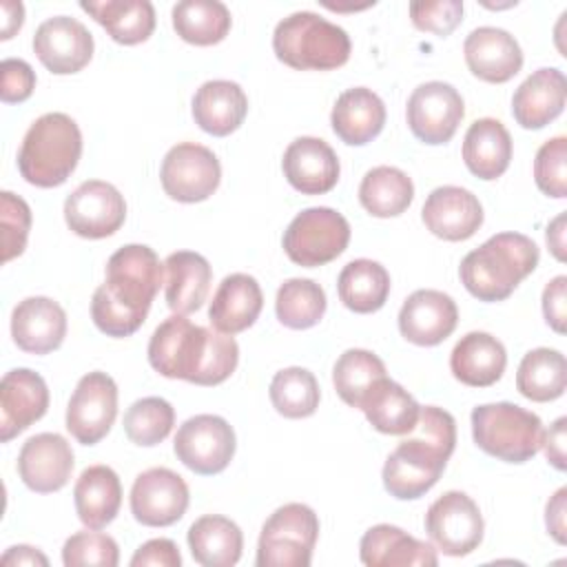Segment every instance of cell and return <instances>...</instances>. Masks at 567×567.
Returning <instances> with one entry per match:
<instances>
[{
	"label": "cell",
	"mask_w": 567,
	"mask_h": 567,
	"mask_svg": "<svg viewBox=\"0 0 567 567\" xmlns=\"http://www.w3.org/2000/svg\"><path fill=\"white\" fill-rule=\"evenodd\" d=\"M565 427H567V419L560 416L554 421V425H549L547 432H543V439H540V447L545 450L547 461L560 472L565 470Z\"/></svg>",
	"instance_id": "db71d44e"
},
{
	"label": "cell",
	"mask_w": 567,
	"mask_h": 567,
	"mask_svg": "<svg viewBox=\"0 0 567 567\" xmlns=\"http://www.w3.org/2000/svg\"><path fill=\"white\" fill-rule=\"evenodd\" d=\"M330 124L341 142L363 146L383 131L385 104L372 89H348L337 97L330 113Z\"/></svg>",
	"instance_id": "f546056e"
},
{
	"label": "cell",
	"mask_w": 567,
	"mask_h": 567,
	"mask_svg": "<svg viewBox=\"0 0 567 567\" xmlns=\"http://www.w3.org/2000/svg\"><path fill=\"white\" fill-rule=\"evenodd\" d=\"M456 445L454 416L436 405H425L408 439L390 452L383 465V487L399 501H414L430 492Z\"/></svg>",
	"instance_id": "3957f363"
},
{
	"label": "cell",
	"mask_w": 567,
	"mask_h": 567,
	"mask_svg": "<svg viewBox=\"0 0 567 567\" xmlns=\"http://www.w3.org/2000/svg\"><path fill=\"white\" fill-rule=\"evenodd\" d=\"M49 408L44 379L29 370H9L0 381V441L9 443L29 425L40 421Z\"/></svg>",
	"instance_id": "d6986e66"
},
{
	"label": "cell",
	"mask_w": 567,
	"mask_h": 567,
	"mask_svg": "<svg viewBox=\"0 0 567 567\" xmlns=\"http://www.w3.org/2000/svg\"><path fill=\"white\" fill-rule=\"evenodd\" d=\"M543 315L545 321L558 332H565L567 321V277L558 275L554 277L545 290H543Z\"/></svg>",
	"instance_id": "816d5d0a"
},
{
	"label": "cell",
	"mask_w": 567,
	"mask_h": 567,
	"mask_svg": "<svg viewBox=\"0 0 567 567\" xmlns=\"http://www.w3.org/2000/svg\"><path fill=\"white\" fill-rule=\"evenodd\" d=\"M405 115L412 135L423 144L436 146L454 137L465 115V104L452 84L432 80L412 91Z\"/></svg>",
	"instance_id": "5bb4252c"
},
{
	"label": "cell",
	"mask_w": 567,
	"mask_h": 567,
	"mask_svg": "<svg viewBox=\"0 0 567 567\" xmlns=\"http://www.w3.org/2000/svg\"><path fill=\"white\" fill-rule=\"evenodd\" d=\"M239 346L233 334L190 323L184 315L164 319L148 341V363L166 379L219 385L237 368Z\"/></svg>",
	"instance_id": "7a4b0ae2"
},
{
	"label": "cell",
	"mask_w": 567,
	"mask_h": 567,
	"mask_svg": "<svg viewBox=\"0 0 567 567\" xmlns=\"http://www.w3.org/2000/svg\"><path fill=\"white\" fill-rule=\"evenodd\" d=\"M483 516L478 505L458 489L439 496L425 514V532L445 556H467L483 540Z\"/></svg>",
	"instance_id": "7c38bea8"
},
{
	"label": "cell",
	"mask_w": 567,
	"mask_h": 567,
	"mask_svg": "<svg viewBox=\"0 0 567 567\" xmlns=\"http://www.w3.org/2000/svg\"><path fill=\"white\" fill-rule=\"evenodd\" d=\"M117 416V385L106 372L84 374L66 405V430L82 445L102 441Z\"/></svg>",
	"instance_id": "4fadbf2b"
},
{
	"label": "cell",
	"mask_w": 567,
	"mask_h": 567,
	"mask_svg": "<svg viewBox=\"0 0 567 567\" xmlns=\"http://www.w3.org/2000/svg\"><path fill=\"white\" fill-rule=\"evenodd\" d=\"M264 308V292L255 277L246 272H233L217 286L208 319L215 330L224 334H237L250 328Z\"/></svg>",
	"instance_id": "4316f807"
},
{
	"label": "cell",
	"mask_w": 567,
	"mask_h": 567,
	"mask_svg": "<svg viewBox=\"0 0 567 567\" xmlns=\"http://www.w3.org/2000/svg\"><path fill=\"white\" fill-rule=\"evenodd\" d=\"M410 18L419 31L434 33L439 38L450 35L463 20L461 0H434V2H410Z\"/></svg>",
	"instance_id": "c3c4849f"
},
{
	"label": "cell",
	"mask_w": 567,
	"mask_h": 567,
	"mask_svg": "<svg viewBox=\"0 0 567 567\" xmlns=\"http://www.w3.org/2000/svg\"><path fill=\"white\" fill-rule=\"evenodd\" d=\"M33 53L55 75L82 71L93 58V35L75 18H47L33 35Z\"/></svg>",
	"instance_id": "e0dca14e"
},
{
	"label": "cell",
	"mask_w": 567,
	"mask_h": 567,
	"mask_svg": "<svg viewBox=\"0 0 567 567\" xmlns=\"http://www.w3.org/2000/svg\"><path fill=\"white\" fill-rule=\"evenodd\" d=\"M175 33L197 47H210L221 42L233 24L230 11L219 0H182L173 7Z\"/></svg>",
	"instance_id": "74e56055"
},
{
	"label": "cell",
	"mask_w": 567,
	"mask_h": 567,
	"mask_svg": "<svg viewBox=\"0 0 567 567\" xmlns=\"http://www.w3.org/2000/svg\"><path fill=\"white\" fill-rule=\"evenodd\" d=\"M565 100H567V80L563 71L554 66H545L527 75L523 84L514 91L512 115L523 128L536 131L547 126L563 113Z\"/></svg>",
	"instance_id": "d4e9b609"
},
{
	"label": "cell",
	"mask_w": 567,
	"mask_h": 567,
	"mask_svg": "<svg viewBox=\"0 0 567 567\" xmlns=\"http://www.w3.org/2000/svg\"><path fill=\"white\" fill-rule=\"evenodd\" d=\"M534 182L540 193L554 199L567 197V137L547 140L534 159Z\"/></svg>",
	"instance_id": "bcb514c9"
},
{
	"label": "cell",
	"mask_w": 567,
	"mask_h": 567,
	"mask_svg": "<svg viewBox=\"0 0 567 567\" xmlns=\"http://www.w3.org/2000/svg\"><path fill=\"white\" fill-rule=\"evenodd\" d=\"M370 425L381 434H410L419 421L421 405L396 381L383 377L361 401V408Z\"/></svg>",
	"instance_id": "e575fe53"
},
{
	"label": "cell",
	"mask_w": 567,
	"mask_h": 567,
	"mask_svg": "<svg viewBox=\"0 0 567 567\" xmlns=\"http://www.w3.org/2000/svg\"><path fill=\"white\" fill-rule=\"evenodd\" d=\"M414 199L412 179L396 166H374L359 184V202L372 217H396Z\"/></svg>",
	"instance_id": "f35d334b"
},
{
	"label": "cell",
	"mask_w": 567,
	"mask_h": 567,
	"mask_svg": "<svg viewBox=\"0 0 567 567\" xmlns=\"http://www.w3.org/2000/svg\"><path fill=\"white\" fill-rule=\"evenodd\" d=\"M277 60L297 71L339 69L350 58V35L315 11H297L284 18L272 33Z\"/></svg>",
	"instance_id": "8992f818"
},
{
	"label": "cell",
	"mask_w": 567,
	"mask_h": 567,
	"mask_svg": "<svg viewBox=\"0 0 567 567\" xmlns=\"http://www.w3.org/2000/svg\"><path fill=\"white\" fill-rule=\"evenodd\" d=\"M164 270L168 308L175 315H190L199 310L213 281V268L208 259L193 250H177L166 257Z\"/></svg>",
	"instance_id": "4dcf8cb0"
},
{
	"label": "cell",
	"mask_w": 567,
	"mask_h": 567,
	"mask_svg": "<svg viewBox=\"0 0 567 567\" xmlns=\"http://www.w3.org/2000/svg\"><path fill=\"white\" fill-rule=\"evenodd\" d=\"M463 162L478 179L501 177L512 162V135L503 122L481 117L463 137Z\"/></svg>",
	"instance_id": "1f68e13d"
},
{
	"label": "cell",
	"mask_w": 567,
	"mask_h": 567,
	"mask_svg": "<svg viewBox=\"0 0 567 567\" xmlns=\"http://www.w3.org/2000/svg\"><path fill=\"white\" fill-rule=\"evenodd\" d=\"M547 246L551 248V252L558 261H565V213H560L547 226Z\"/></svg>",
	"instance_id": "6f0895ef"
},
{
	"label": "cell",
	"mask_w": 567,
	"mask_h": 567,
	"mask_svg": "<svg viewBox=\"0 0 567 567\" xmlns=\"http://www.w3.org/2000/svg\"><path fill=\"white\" fill-rule=\"evenodd\" d=\"M80 7L117 44H140L155 31V9L148 0H82Z\"/></svg>",
	"instance_id": "836d02e7"
},
{
	"label": "cell",
	"mask_w": 567,
	"mask_h": 567,
	"mask_svg": "<svg viewBox=\"0 0 567 567\" xmlns=\"http://www.w3.org/2000/svg\"><path fill=\"white\" fill-rule=\"evenodd\" d=\"M326 292L312 279H286L275 299L277 319L292 330H308L317 326L326 312Z\"/></svg>",
	"instance_id": "60d3db41"
},
{
	"label": "cell",
	"mask_w": 567,
	"mask_h": 567,
	"mask_svg": "<svg viewBox=\"0 0 567 567\" xmlns=\"http://www.w3.org/2000/svg\"><path fill=\"white\" fill-rule=\"evenodd\" d=\"M195 124L215 137H226L237 131L248 113V97L237 82L208 80L193 95Z\"/></svg>",
	"instance_id": "83f0119b"
},
{
	"label": "cell",
	"mask_w": 567,
	"mask_h": 567,
	"mask_svg": "<svg viewBox=\"0 0 567 567\" xmlns=\"http://www.w3.org/2000/svg\"><path fill=\"white\" fill-rule=\"evenodd\" d=\"M159 179L164 193L182 204L208 199L221 182L217 155L195 142L175 144L162 159Z\"/></svg>",
	"instance_id": "8fae6325"
},
{
	"label": "cell",
	"mask_w": 567,
	"mask_h": 567,
	"mask_svg": "<svg viewBox=\"0 0 567 567\" xmlns=\"http://www.w3.org/2000/svg\"><path fill=\"white\" fill-rule=\"evenodd\" d=\"M188 485L168 467H151L133 481L131 514L146 527H168L188 509Z\"/></svg>",
	"instance_id": "2e32d148"
},
{
	"label": "cell",
	"mask_w": 567,
	"mask_h": 567,
	"mask_svg": "<svg viewBox=\"0 0 567 567\" xmlns=\"http://www.w3.org/2000/svg\"><path fill=\"white\" fill-rule=\"evenodd\" d=\"M458 323L454 299L441 290H414L399 310V330L414 346H439Z\"/></svg>",
	"instance_id": "ffe728a7"
},
{
	"label": "cell",
	"mask_w": 567,
	"mask_h": 567,
	"mask_svg": "<svg viewBox=\"0 0 567 567\" xmlns=\"http://www.w3.org/2000/svg\"><path fill=\"white\" fill-rule=\"evenodd\" d=\"M474 443L505 463H525L540 450L543 423L538 414L509 403H485L472 410Z\"/></svg>",
	"instance_id": "52a82bcc"
},
{
	"label": "cell",
	"mask_w": 567,
	"mask_h": 567,
	"mask_svg": "<svg viewBox=\"0 0 567 567\" xmlns=\"http://www.w3.org/2000/svg\"><path fill=\"white\" fill-rule=\"evenodd\" d=\"M350 241L348 219L328 206L301 210L284 233L288 259L303 268L323 266L337 259Z\"/></svg>",
	"instance_id": "9c48e42d"
},
{
	"label": "cell",
	"mask_w": 567,
	"mask_h": 567,
	"mask_svg": "<svg viewBox=\"0 0 567 567\" xmlns=\"http://www.w3.org/2000/svg\"><path fill=\"white\" fill-rule=\"evenodd\" d=\"M175 425V410L162 396L137 399L124 412V432L131 443L153 447L162 443Z\"/></svg>",
	"instance_id": "ee69618b"
},
{
	"label": "cell",
	"mask_w": 567,
	"mask_h": 567,
	"mask_svg": "<svg viewBox=\"0 0 567 567\" xmlns=\"http://www.w3.org/2000/svg\"><path fill=\"white\" fill-rule=\"evenodd\" d=\"M319 538V518L303 503L277 507L261 527L257 543L259 567H308Z\"/></svg>",
	"instance_id": "ba28073f"
},
{
	"label": "cell",
	"mask_w": 567,
	"mask_h": 567,
	"mask_svg": "<svg viewBox=\"0 0 567 567\" xmlns=\"http://www.w3.org/2000/svg\"><path fill=\"white\" fill-rule=\"evenodd\" d=\"M2 565H42L47 567L49 565V558L38 551L35 547H29V545H16V547H9L0 560Z\"/></svg>",
	"instance_id": "11a10c76"
},
{
	"label": "cell",
	"mask_w": 567,
	"mask_h": 567,
	"mask_svg": "<svg viewBox=\"0 0 567 567\" xmlns=\"http://www.w3.org/2000/svg\"><path fill=\"white\" fill-rule=\"evenodd\" d=\"M567 385V361L554 348L529 350L516 372V390L536 403L563 396Z\"/></svg>",
	"instance_id": "ab89813d"
},
{
	"label": "cell",
	"mask_w": 567,
	"mask_h": 567,
	"mask_svg": "<svg viewBox=\"0 0 567 567\" xmlns=\"http://www.w3.org/2000/svg\"><path fill=\"white\" fill-rule=\"evenodd\" d=\"M383 377H388L385 363L374 352L361 348L346 350L332 368L334 390L350 408H361L365 394Z\"/></svg>",
	"instance_id": "b9f144b4"
},
{
	"label": "cell",
	"mask_w": 567,
	"mask_h": 567,
	"mask_svg": "<svg viewBox=\"0 0 567 567\" xmlns=\"http://www.w3.org/2000/svg\"><path fill=\"white\" fill-rule=\"evenodd\" d=\"M73 501L78 518L89 529L106 527L117 516L122 505L120 476L109 465L86 467L75 481Z\"/></svg>",
	"instance_id": "d6a6232c"
},
{
	"label": "cell",
	"mask_w": 567,
	"mask_h": 567,
	"mask_svg": "<svg viewBox=\"0 0 567 567\" xmlns=\"http://www.w3.org/2000/svg\"><path fill=\"white\" fill-rule=\"evenodd\" d=\"M62 563L66 567H115L120 549L113 536L97 529L75 532L62 547Z\"/></svg>",
	"instance_id": "f6af8a7d"
},
{
	"label": "cell",
	"mask_w": 567,
	"mask_h": 567,
	"mask_svg": "<svg viewBox=\"0 0 567 567\" xmlns=\"http://www.w3.org/2000/svg\"><path fill=\"white\" fill-rule=\"evenodd\" d=\"M421 219L432 235L445 241H463L481 228L483 206L467 188L439 186L427 195Z\"/></svg>",
	"instance_id": "7402d4cb"
},
{
	"label": "cell",
	"mask_w": 567,
	"mask_h": 567,
	"mask_svg": "<svg viewBox=\"0 0 567 567\" xmlns=\"http://www.w3.org/2000/svg\"><path fill=\"white\" fill-rule=\"evenodd\" d=\"M82 155V133L66 113L40 115L22 137L18 151L20 175L40 188L64 184Z\"/></svg>",
	"instance_id": "5b68a950"
},
{
	"label": "cell",
	"mask_w": 567,
	"mask_h": 567,
	"mask_svg": "<svg viewBox=\"0 0 567 567\" xmlns=\"http://www.w3.org/2000/svg\"><path fill=\"white\" fill-rule=\"evenodd\" d=\"M538 246L523 233H498L467 252L458 275L478 301H503L538 266Z\"/></svg>",
	"instance_id": "277c9868"
},
{
	"label": "cell",
	"mask_w": 567,
	"mask_h": 567,
	"mask_svg": "<svg viewBox=\"0 0 567 567\" xmlns=\"http://www.w3.org/2000/svg\"><path fill=\"white\" fill-rule=\"evenodd\" d=\"M0 228H2V261H11L22 255L29 239L31 228V208L29 204L9 193H0Z\"/></svg>",
	"instance_id": "7dc6e473"
},
{
	"label": "cell",
	"mask_w": 567,
	"mask_h": 567,
	"mask_svg": "<svg viewBox=\"0 0 567 567\" xmlns=\"http://www.w3.org/2000/svg\"><path fill=\"white\" fill-rule=\"evenodd\" d=\"M179 547L171 538H153L137 547L131 567H179Z\"/></svg>",
	"instance_id": "f907efd6"
},
{
	"label": "cell",
	"mask_w": 567,
	"mask_h": 567,
	"mask_svg": "<svg viewBox=\"0 0 567 567\" xmlns=\"http://www.w3.org/2000/svg\"><path fill=\"white\" fill-rule=\"evenodd\" d=\"M11 337L22 352L49 354L66 337V312L49 297H27L11 312Z\"/></svg>",
	"instance_id": "603a6c76"
},
{
	"label": "cell",
	"mask_w": 567,
	"mask_h": 567,
	"mask_svg": "<svg viewBox=\"0 0 567 567\" xmlns=\"http://www.w3.org/2000/svg\"><path fill=\"white\" fill-rule=\"evenodd\" d=\"M188 547L204 567H230L241 558L244 534L235 520L206 514L188 527Z\"/></svg>",
	"instance_id": "d590c367"
},
{
	"label": "cell",
	"mask_w": 567,
	"mask_h": 567,
	"mask_svg": "<svg viewBox=\"0 0 567 567\" xmlns=\"http://www.w3.org/2000/svg\"><path fill=\"white\" fill-rule=\"evenodd\" d=\"M272 408L286 419H306L319 408V383L306 368L292 365L279 370L268 388Z\"/></svg>",
	"instance_id": "7bdbcfd3"
},
{
	"label": "cell",
	"mask_w": 567,
	"mask_h": 567,
	"mask_svg": "<svg viewBox=\"0 0 567 567\" xmlns=\"http://www.w3.org/2000/svg\"><path fill=\"white\" fill-rule=\"evenodd\" d=\"M2 35L0 40H11L16 31H20L22 22H24V7L22 2H11V0H4L2 2Z\"/></svg>",
	"instance_id": "9f6ffc18"
},
{
	"label": "cell",
	"mask_w": 567,
	"mask_h": 567,
	"mask_svg": "<svg viewBox=\"0 0 567 567\" xmlns=\"http://www.w3.org/2000/svg\"><path fill=\"white\" fill-rule=\"evenodd\" d=\"M164 281V264L144 244H128L106 261V279L91 299V319L109 337H131L151 310Z\"/></svg>",
	"instance_id": "6da1fadb"
},
{
	"label": "cell",
	"mask_w": 567,
	"mask_h": 567,
	"mask_svg": "<svg viewBox=\"0 0 567 567\" xmlns=\"http://www.w3.org/2000/svg\"><path fill=\"white\" fill-rule=\"evenodd\" d=\"M467 69L483 82L503 84L523 66V51L516 38L498 27H478L463 42Z\"/></svg>",
	"instance_id": "cb8c5ba5"
},
{
	"label": "cell",
	"mask_w": 567,
	"mask_h": 567,
	"mask_svg": "<svg viewBox=\"0 0 567 567\" xmlns=\"http://www.w3.org/2000/svg\"><path fill=\"white\" fill-rule=\"evenodd\" d=\"M361 563L368 567H436L439 556L430 543H423L396 525L381 523L370 527L359 543Z\"/></svg>",
	"instance_id": "484cf974"
},
{
	"label": "cell",
	"mask_w": 567,
	"mask_h": 567,
	"mask_svg": "<svg viewBox=\"0 0 567 567\" xmlns=\"http://www.w3.org/2000/svg\"><path fill=\"white\" fill-rule=\"evenodd\" d=\"M567 489L560 487L549 501H547V507H545V525H547V532L554 536V540L558 545H565L567 543V520H565V512H567Z\"/></svg>",
	"instance_id": "f5cc1de1"
},
{
	"label": "cell",
	"mask_w": 567,
	"mask_h": 567,
	"mask_svg": "<svg viewBox=\"0 0 567 567\" xmlns=\"http://www.w3.org/2000/svg\"><path fill=\"white\" fill-rule=\"evenodd\" d=\"M126 202L122 193L102 179L82 182L64 202L66 226L84 239H104L122 228Z\"/></svg>",
	"instance_id": "9a60e30c"
},
{
	"label": "cell",
	"mask_w": 567,
	"mask_h": 567,
	"mask_svg": "<svg viewBox=\"0 0 567 567\" xmlns=\"http://www.w3.org/2000/svg\"><path fill=\"white\" fill-rule=\"evenodd\" d=\"M2 71V84H0V97L4 104H20L31 97L35 89V71L29 62L20 58H7L0 64Z\"/></svg>",
	"instance_id": "681fc988"
},
{
	"label": "cell",
	"mask_w": 567,
	"mask_h": 567,
	"mask_svg": "<svg viewBox=\"0 0 567 567\" xmlns=\"http://www.w3.org/2000/svg\"><path fill=\"white\" fill-rule=\"evenodd\" d=\"M507 365L505 346L487 332H467L456 341L450 354V370L456 381L470 388L494 385Z\"/></svg>",
	"instance_id": "f1b7e54d"
},
{
	"label": "cell",
	"mask_w": 567,
	"mask_h": 567,
	"mask_svg": "<svg viewBox=\"0 0 567 567\" xmlns=\"http://www.w3.org/2000/svg\"><path fill=\"white\" fill-rule=\"evenodd\" d=\"M288 184L301 195H323L339 182V157L319 137H297L288 144L281 159Z\"/></svg>",
	"instance_id": "44dd1931"
},
{
	"label": "cell",
	"mask_w": 567,
	"mask_h": 567,
	"mask_svg": "<svg viewBox=\"0 0 567 567\" xmlns=\"http://www.w3.org/2000/svg\"><path fill=\"white\" fill-rule=\"evenodd\" d=\"M73 463L69 441L62 434L42 432L22 443L18 454V474L29 489L51 494L69 483Z\"/></svg>",
	"instance_id": "ac0fdd59"
},
{
	"label": "cell",
	"mask_w": 567,
	"mask_h": 567,
	"mask_svg": "<svg viewBox=\"0 0 567 567\" xmlns=\"http://www.w3.org/2000/svg\"><path fill=\"white\" fill-rule=\"evenodd\" d=\"M337 290L348 310L370 315L381 310L388 301L390 272L379 261L352 259L339 272Z\"/></svg>",
	"instance_id": "8d00e7d4"
},
{
	"label": "cell",
	"mask_w": 567,
	"mask_h": 567,
	"mask_svg": "<svg viewBox=\"0 0 567 567\" xmlns=\"http://www.w3.org/2000/svg\"><path fill=\"white\" fill-rule=\"evenodd\" d=\"M235 430L217 414H195L175 434V456L195 474L213 476L228 467L235 456Z\"/></svg>",
	"instance_id": "30bf717a"
}]
</instances>
